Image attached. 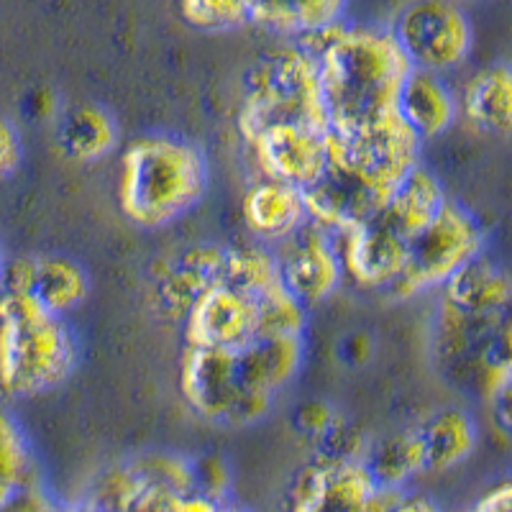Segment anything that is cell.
Masks as SVG:
<instances>
[{
  "mask_svg": "<svg viewBox=\"0 0 512 512\" xmlns=\"http://www.w3.org/2000/svg\"><path fill=\"white\" fill-rule=\"evenodd\" d=\"M295 44L318 62L328 131H354L397 111V95L413 67L390 29L344 21Z\"/></svg>",
  "mask_w": 512,
  "mask_h": 512,
  "instance_id": "6da1fadb",
  "label": "cell"
},
{
  "mask_svg": "<svg viewBox=\"0 0 512 512\" xmlns=\"http://www.w3.org/2000/svg\"><path fill=\"white\" fill-rule=\"evenodd\" d=\"M208 182V157L195 141L144 134L123 149L116 200L131 226L157 231L198 208Z\"/></svg>",
  "mask_w": 512,
  "mask_h": 512,
  "instance_id": "7a4b0ae2",
  "label": "cell"
},
{
  "mask_svg": "<svg viewBox=\"0 0 512 512\" xmlns=\"http://www.w3.org/2000/svg\"><path fill=\"white\" fill-rule=\"evenodd\" d=\"M77 341L67 320L31 297L0 292V392L39 397L72 377Z\"/></svg>",
  "mask_w": 512,
  "mask_h": 512,
  "instance_id": "3957f363",
  "label": "cell"
},
{
  "mask_svg": "<svg viewBox=\"0 0 512 512\" xmlns=\"http://www.w3.org/2000/svg\"><path fill=\"white\" fill-rule=\"evenodd\" d=\"M274 126H313L328 131L318 62L300 44L269 49L246 72L236 128L246 144Z\"/></svg>",
  "mask_w": 512,
  "mask_h": 512,
  "instance_id": "277c9868",
  "label": "cell"
},
{
  "mask_svg": "<svg viewBox=\"0 0 512 512\" xmlns=\"http://www.w3.org/2000/svg\"><path fill=\"white\" fill-rule=\"evenodd\" d=\"M420 149L423 141L397 111L354 131H328V167L367 187L382 210L402 180L420 167Z\"/></svg>",
  "mask_w": 512,
  "mask_h": 512,
  "instance_id": "5b68a950",
  "label": "cell"
},
{
  "mask_svg": "<svg viewBox=\"0 0 512 512\" xmlns=\"http://www.w3.org/2000/svg\"><path fill=\"white\" fill-rule=\"evenodd\" d=\"M482 254V223L466 205L448 200L441 216L408 244V264L387 297L410 300L433 287H443Z\"/></svg>",
  "mask_w": 512,
  "mask_h": 512,
  "instance_id": "8992f818",
  "label": "cell"
},
{
  "mask_svg": "<svg viewBox=\"0 0 512 512\" xmlns=\"http://www.w3.org/2000/svg\"><path fill=\"white\" fill-rule=\"evenodd\" d=\"M182 400L195 415L223 428H249L269 415L274 402L244 392L236 379L233 351L187 349L177 377Z\"/></svg>",
  "mask_w": 512,
  "mask_h": 512,
  "instance_id": "52a82bcc",
  "label": "cell"
},
{
  "mask_svg": "<svg viewBox=\"0 0 512 512\" xmlns=\"http://www.w3.org/2000/svg\"><path fill=\"white\" fill-rule=\"evenodd\" d=\"M390 31L410 67L433 75L459 67L474 44L469 13L448 0L410 3L397 13Z\"/></svg>",
  "mask_w": 512,
  "mask_h": 512,
  "instance_id": "ba28073f",
  "label": "cell"
},
{
  "mask_svg": "<svg viewBox=\"0 0 512 512\" xmlns=\"http://www.w3.org/2000/svg\"><path fill=\"white\" fill-rule=\"evenodd\" d=\"M226 244L200 241L159 256L149 274V305L169 323H182L200 297L223 285Z\"/></svg>",
  "mask_w": 512,
  "mask_h": 512,
  "instance_id": "9c48e42d",
  "label": "cell"
},
{
  "mask_svg": "<svg viewBox=\"0 0 512 512\" xmlns=\"http://www.w3.org/2000/svg\"><path fill=\"white\" fill-rule=\"evenodd\" d=\"M382 489L364 461L313 456L287 489V512H369Z\"/></svg>",
  "mask_w": 512,
  "mask_h": 512,
  "instance_id": "30bf717a",
  "label": "cell"
},
{
  "mask_svg": "<svg viewBox=\"0 0 512 512\" xmlns=\"http://www.w3.org/2000/svg\"><path fill=\"white\" fill-rule=\"evenodd\" d=\"M187 349L241 351L262 338L259 303L246 292L218 285L182 320Z\"/></svg>",
  "mask_w": 512,
  "mask_h": 512,
  "instance_id": "8fae6325",
  "label": "cell"
},
{
  "mask_svg": "<svg viewBox=\"0 0 512 512\" xmlns=\"http://www.w3.org/2000/svg\"><path fill=\"white\" fill-rule=\"evenodd\" d=\"M0 292L31 297L44 310L64 318L90 297V274L70 256H18L3 264Z\"/></svg>",
  "mask_w": 512,
  "mask_h": 512,
  "instance_id": "7c38bea8",
  "label": "cell"
},
{
  "mask_svg": "<svg viewBox=\"0 0 512 512\" xmlns=\"http://www.w3.org/2000/svg\"><path fill=\"white\" fill-rule=\"evenodd\" d=\"M280 282L303 308L323 303L344 282V267L331 233L308 223L280 244Z\"/></svg>",
  "mask_w": 512,
  "mask_h": 512,
  "instance_id": "4fadbf2b",
  "label": "cell"
},
{
  "mask_svg": "<svg viewBox=\"0 0 512 512\" xmlns=\"http://www.w3.org/2000/svg\"><path fill=\"white\" fill-rule=\"evenodd\" d=\"M267 180L308 192L328 169V131L313 126H274L251 141Z\"/></svg>",
  "mask_w": 512,
  "mask_h": 512,
  "instance_id": "5bb4252c",
  "label": "cell"
},
{
  "mask_svg": "<svg viewBox=\"0 0 512 512\" xmlns=\"http://www.w3.org/2000/svg\"><path fill=\"white\" fill-rule=\"evenodd\" d=\"M333 241L341 256L344 280L349 277L361 290L387 295L408 264V241L400 239L379 216L364 226L338 233Z\"/></svg>",
  "mask_w": 512,
  "mask_h": 512,
  "instance_id": "9a60e30c",
  "label": "cell"
},
{
  "mask_svg": "<svg viewBox=\"0 0 512 512\" xmlns=\"http://www.w3.org/2000/svg\"><path fill=\"white\" fill-rule=\"evenodd\" d=\"M303 356V336H269L259 338L246 349L233 351V367L244 392L274 402L300 374Z\"/></svg>",
  "mask_w": 512,
  "mask_h": 512,
  "instance_id": "2e32d148",
  "label": "cell"
},
{
  "mask_svg": "<svg viewBox=\"0 0 512 512\" xmlns=\"http://www.w3.org/2000/svg\"><path fill=\"white\" fill-rule=\"evenodd\" d=\"M241 218L259 244H285L310 223L305 192L267 177L246 190Z\"/></svg>",
  "mask_w": 512,
  "mask_h": 512,
  "instance_id": "e0dca14e",
  "label": "cell"
},
{
  "mask_svg": "<svg viewBox=\"0 0 512 512\" xmlns=\"http://www.w3.org/2000/svg\"><path fill=\"white\" fill-rule=\"evenodd\" d=\"M54 139L64 159L75 164H93L116 149L118 123L108 108L93 100H82L57 113Z\"/></svg>",
  "mask_w": 512,
  "mask_h": 512,
  "instance_id": "ac0fdd59",
  "label": "cell"
},
{
  "mask_svg": "<svg viewBox=\"0 0 512 512\" xmlns=\"http://www.w3.org/2000/svg\"><path fill=\"white\" fill-rule=\"evenodd\" d=\"M459 113V100L441 75L410 70L397 95V116L420 141L441 136Z\"/></svg>",
  "mask_w": 512,
  "mask_h": 512,
  "instance_id": "d6986e66",
  "label": "cell"
},
{
  "mask_svg": "<svg viewBox=\"0 0 512 512\" xmlns=\"http://www.w3.org/2000/svg\"><path fill=\"white\" fill-rule=\"evenodd\" d=\"M448 195L443 190L441 180L433 175L428 167H415L402 185L392 192V198L387 200L384 210L379 213L387 226L410 244L415 236L425 231V228L431 226L438 216H441V210L446 208Z\"/></svg>",
  "mask_w": 512,
  "mask_h": 512,
  "instance_id": "ffe728a7",
  "label": "cell"
},
{
  "mask_svg": "<svg viewBox=\"0 0 512 512\" xmlns=\"http://www.w3.org/2000/svg\"><path fill=\"white\" fill-rule=\"evenodd\" d=\"M441 305L461 315L487 318L497 315L512 297V277L487 256H479L466 264L456 277L441 287Z\"/></svg>",
  "mask_w": 512,
  "mask_h": 512,
  "instance_id": "44dd1931",
  "label": "cell"
},
{
  "mask_svg": "<svg viewBox=\"0 0 512 512\" xmlns=\"http://www.w3.org/2000/svg\"><path fill=\"white\" fill-rule=\"evenodd\" d=\"M425 454V472H448L474 454L477 420L461 408H438L415 428Z\"/></svg>",
  "mask_w": 512,
  "mask_h": 512,
  "instance_id": "7402d4cb",
  "label": "cell"
},
{
  "mask_svg": "<svg viewBox=\"0 0 512 512\" xmlns=\"http://www.w3.org/2000/svg\"><path fill=\"white\" fill-rule=\"evenodd\" d=\"M466 118L482 131L512 136V64H492L466 82Z\"/></svg>",
  "mask_w": 512,
  "mask_h": 512,
  "instance_id": "603a6c76",
  "label": "cell"
},
{
  "mask_svg": "<svg viewBox=\"0 0 512 512\" xmlns=\"http://www.w3.org/2000/svg\"><path fill=\"white\" fill-rule=\"evenodd\" d=\"M346 3L338 0H292V3H251V26L295 36L297 41L344 24Z\"/></svg>",
  "mask_w": 512,
  "mask_h": 512,
  "instance_id": "cb8c5ba5",
  "label": "cell"
},
{
  "mask_svg": "<svg viewBox=\"0 0 512 512\" xmlns=\"http://www.w3.org/2000/svg\"><path fill=\"white\" fill-rule=\"evenodd\" d=\"M364 466L372 474L374 484L387 492L408 489L415 477L425 472V454L418 431H397L392 436H384L379 441H369Z\"/></svg>",
  "mask_w": 512,
  "mask_h": 512,
  "instance_id": "d4e9b609",
  "label": "cell"
},
{
  "mask_svg": "<svg viewBox=\"0 0 512 512\" xmlns=\"http://www.w3.org/2000/svg\"><path fill=\"white\" fill-rule=\"evenodd\" d=\"M223 285L233 290L259 297L280 285V264L277 254L264 244H239L226 246V269Z\"/></svg>",
  "mask_w": 512,
  "mask_h": 512,
  "instance_id": "484cf974",
  "label": "cell"
},
{
  "mask_svg": "<svg viewBox=\"0 0 512 512\" xmlns=\"http://www.w3.org/2000/svg\"><path fill=\"white\" fill-rule=\"evenodd\" d=\"M31 484L39 479L29 438L13 415L0 410V505Z\"/></svg>",
  "mask_w": 512,
  "mask_h": 512,
  "instance_id": "4316f807",
  "label": "cell"
},
{
  "mask_svg": "<svg viewBox=\"0 0 512 512\" xmlns=\"http://www.w3.org/2000/svg\"><path fill=\"white\" fill-rule=\"evenodd\" d=\"M180 16L190 29L223 34L251 26V3L246 0H190L182 3Z\"/></svg>",
  "mask_w": 512,
  "mask_h": 512,
  "instance_id": "83f0119b",
  "label": "cell"
},
{
  "mask_svg": "<svg viewBox=\"0 0 512 512\" xmlns=\"http://www.w3.org/2000/svg\"><path fill=\"white\" fill-rule=\"evenodd\" d=\"M259 303V328H262V338L269 336H303L305 315L308 308L297 303L295 297L282 287H272L269 292L256 297Z\"/></svg>",
  "mask_w": 512,
  "mask_h": 512,
  "instance_id": "f1b7e54d",
  "label": "cell"
},
{
  "mask_svg": "<svg viewBox=\"0 0 512 512\" xmlns=\"http://www.w3.org/2000/svg\"><path fill=\"white\" fill-rule=\"evenodd\" d=\"M313 448V456H320V459L361 461L364 454H367L369 441L364 438L359 425H354L349 418H344V415H338L336 423L313 443Z\"/></svg>",
  "mask_w": 512,
  "mask_h": 512,
  "instance_id": "f546056e",
  "label": "cell"
},
{
  "mask_svg": "<svg viewBox=\"0 0 512 512\" xmlns=\"http://www.w3.org/2000/svg\"><path fill=\"white\" fill-rule=\"evenodd\" d=\"M192 461V479H195V492L210 497V500L223 502L231 489V466L218 454H200L190 456Z\"/></svg>",
  "mask_w": 512,
  "mask_h": 512,
  "instance_id": "4dcf8cb0",
  "label": "cell"
},
{
  "mask_svg": "<svg viewBox=\"0 0 512 512\" xmlns=\"http://www.w3.org/2000/svg\"><path fill=\"white\" fill-rule=\"evenodd\" d=\"M338 410L333 408V405H328V402L323 400H305L300 402L295 410H292V428H295L297 433L303 438H308L310 443L318 441L323 433L331 428L333 423H336L338 418Z\"/></svg>",
  "mask_w": 512,
  "mask_h": 512,
  "instance_id": "1f68e13d",
  "label": "cell"
},
{
  "mask_svg": "<svg viewBox=\"0 0 512 512\" xmlns=\"http://www.w3.org/2000/svg\"><path fill=\"white\" fill-rule=\"evenodd\" d=\"M21 159H24V144H21L16 123L0 116V185L16 175Z\"/></svg>",
  "mask_w": 512,
  "mask_h": 512,
  "instance_id": "d6a6232c",
  "label": "cell"
},
{
  "mask_svg": "<svg viewBox=\"0 0 512 512\" xmlns=\"http://www.w3.org/2000/svg\"><path fill=\"white\" fill-rule=\"evenodd\" d=\"M64 507L67 505L54 500L41 484H31V487L21 489L13 497H8L0 505V512H64Z\"/></svg>",
  "mask_w": 512,
  "mask_h": 512,
  "instance_id": "836d02e7",
  "label": "cell"
},
{
  "mask_svg": "<svg viewBox=\"0 0 512 512\" xmlns=\"http://www.w3.org/2000/svg\"><path fill=\"white\" fill-rule=\"evenodd\" d=\"M461 512H512V479L484 492L474 505Z\"/></svg>",
  "mask_w": 512,
  "mask_h": 512,
  "instance_id": "e575fe53",
  "label": "cell"
},
{
  "mask_svg": "<svg viewBox=\"0 0 512 512\" xmlns=\"http://www.w3.org/2000/svg\"><path fill=\"white\" fill-rule=\"evenodd\" d=\"M372 354V338L364 331H354L338 344V356L349 364V367H359Z\"/></svg>",
  "mask_w": 512,
  "mask_h": 512,
  "instance_id": "d590c367",
  "label": "cell"
},
{
  "mask_svg": "<svg viewBox=\"0 0 512 512\" xmlns=\"http://www.w3.org/2000/svg\"><path fill=\"white\" fill-rule=\"evenodd\" d=\"M487 402L492 405V415H495L497 425L512 436V377L505 379V382L487 397Z\"/></svg>",
  "mask_w": 512,
  "mask_h": 512,
  "instance_id": "8d00e7d4",
  "label": "cell"
},
{
  "mask_svg": "<svg viewBox=\"0 0 512 512\" xmlns=\"http://www.w3.org/2000/svg\"><path fill=\"white\" fill-rule=\"evenodd\" d=\"M387 512H443L436 500H431L423 492H410V489H400L392 495L390 510Z\"/></svg>",
  "mask_w": 512,
  "mask_h": 512,
  "instance_id": "74e56055",
  "label": "cell"
},
{
  "mask_svg": "<svg viewBox=\"0 0 512 512\" xmlns=\"http://www.w3.org/2000/svg\"><path fill=\"white\" fill-rule=\"evenodd\" d=\"M24 111L29 113L31 118H49V116H57V98H52V93L44 88L39 90H31L29 98L24 103Z\"/></svg>",
  "mask_w": 512,
  "mask_h": 512,
  "instance_id": "f35d334b",
  "label": "cell"
},
{
  "mask_svg": "<svg viewBox=\"0 0 512 512\" xmlns=\"http://www.w3.org/2000/svg\"><path fill=\"white\" fill-rule=\"evenodd\" d=\"M397 492H400V489H397ZM392 495H395V492H387V489H382L377 500H374L372 510H369V512H387V510H390Z\"/></svg>",
  "mask_w": 512,
  "mask_h": 512,
  "instance_id": "ab89813d",
  "label": "cell"
}]
</instances>
